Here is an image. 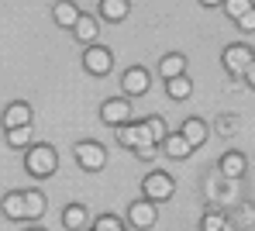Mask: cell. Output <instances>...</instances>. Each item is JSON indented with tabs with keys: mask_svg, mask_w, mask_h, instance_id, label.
Segmentation results:
<instances>
[{
	"mask_svg": "<svg viewBox=\"0 0 255 231\" xmlns=\"http://www.w3.org/2000/svg\"><path fill=\"white\" fill-rule=\"evenodd\" d=\"M93 231H125V228H121V221H118L114 214H104V218L97 221V228H93Z\"/></svg>",
	"mask_w": 255,
	"mask_h": 231,
	"instance_id": "484cf974",
	"label": "cell"
},
{
	"mask_svg": "<svg viewBox=\"0 0 255 231\" xmlns=\"http://www.w3.org/2000/svg\"><path fill=\"white\" fill-rule=\"evenodd\" d=\"M159 73H162V80H176V76H183V73H186V55H179V52H169V55H162V62H159Z\"/></svg>",
	"mask_w": 255,
	"mask_h": 231,
	"instance_id": "4fadbf2b",
	"label": "cell"
},
{
	"mask_svg": "<svg viewBox=\"0 0 255 231\" xmlns=\"http://www.w3.org/2000/svg\"><path fill=\"white\" fill-rule=\"evenodd\" d=\"M204 7H217V3H224V0H200Z\"/></svg>",
	"mask_w": 255,
	"mask_h": 231,
	"instance_id": "1f68e13d",
	"label": "cell"
},
{
	"mask_svg": "<svg viewBox=\"0 0 255 231\" xmlns=\"http://www.w3.org/2000/svg\"><path fill=\"white\" fill-rule=\"evenodd\" d=\"M104 145H97V141H80L76 145V162L83 166L86 173H97V169H104Z\"/></svg>",
	"mask_w": 255,
	"mask_h": 231,
	"instance_id": "52a82bcc",
	"label": "cell"
},
{
	"mask_svg": "<svg viewBox=\"0 0 255 231\" xmlns=\"http://www.w3.org/2000/svg\"><path fill=\"white\" fill-rule=\"evenodd\" d=\"M145 124H148V131H152V138L159 141V145H162V141L169 138V131H166V124H162V121H159V117H148V121H145Z\"/></svg>",
	"mask_w": 255,
	"mask_h": 231,
	"instance_id": "d4e9b609",
	"label": "cell"
},
{
	"mask_svg": "<svg viewBox=\"0 0 255 231\" xmlns=\"http://www.w3.org/2000/svg\"><path fill=\"white\" fill-rule=\"evenodd\" d=\"M28 231H42V228H28Z\"/></svg>",
	"mask_w": 255,
	"mask_h": 231,
	"instance_id": "d6a6232c",
	"label": "cell"
},
{
	"mask_svg": "<svg viewBox=\"0 0 255 231\" xmlns=\"http://www.w3.org/2000/svg\"><path fill=\"white\" fill-rule=\"evenodd\" d=\"M166 90H169L172 100H186V97L193 93V83H190L186 76H176V80H166Z\"/></svg>",
	"mask_w": 255,
	"mask_h": 231,
	"instance_id": "44dd1931",
	"label": "cell"
},
{
	"mask_svg": "<svg viewBox=\"0 0 255 231\" xmlns=\"http://www.w3.org/2000/svg\"><path fill=\"white\" fill-rule=\"evenodd\" d=\"M83 66H86V73L104 76V73H111V66H114V52L104 48V45H90L83 52Z\"/></svg>",
	"mask_w": 255,
	"mask_h": 231,
	"instance_id": "3957f363",
	"label": "cell"
},
{
	"mask_svg": "<svg viewBox=\"0 0 255 231\" xmlns=\"http://www.w3.org/2000/svg\"><path fill=\"white\" fill-rule=\"evenodd\" d=\"M128 10H131L128 0H100V17L111 21V24H114V21H125Z\"/></svg>",
	"mask_w": 255,
	"mask_h": 231,
	"instance_id": "5bb4252c",
	"label": "cell"
},
{
	"mask_svg": "<svg viewBox=\"0 0 255 231\" xmlns=\"http://www.w3.org/2000/svg\"><path fill=\"white\" fill-rule=\"evenodd\" d=\"M183 135L190 138L193 148H200V145L207 141V124H204L200 117H186V121H183Z\"/></svg>",
	"mask_w": 255,
	"mask_h": 231,
	"instance_id": "2e32d148",
	"label": "cell"
},
{
	"mask_svg": "<svg viewBox=\"0 0 255 231\" xmlns=\"http://www.w3.org/2000/svg\"><path fill=\"white\" fill-rule=\"evenodd\" d=\"M62 225L69 231H83V225H86V207L83 204H69L66 211H62Z\"/></svg>",
	"mask_w": 255,
	"mask_h": 231,
	"instance_id": "ac0fdd59",
	"label": "cell"
},
{
	"mask_svg": "<svg viewBox=\"0 0 255 231\" xmlns=\"http://www.w3.org/2000/svg\"><path fill=\"white\" fill-rule=\"evenodd\" d=\"M3 214H7V218H14V221H24V218H28L24 193H7V197H3Z\"/></svg>",
	"mask_w": 255,
	"mask_h": 231,
	"instance_id": "e0dca14e",
	"label": "cell"
},
{
	"mask_svg": "<svg viewBox=\"0 0 255 231\" xmlns=\"http://www.w3.org/2000/svg\"><path fill=\"white\" fill-rule=\"evenodd\" d=\"M21 124H31V107H28L24 100H14V104L3 111V131L21 128Z\"/></svg>",
	"mask_w": 255,
	"mask_h": 231,
	"instance_id": "9c48e42d",
	"label": "cell"
},
{
	"mask_svg": "<svg viewBox=\"0 0 255 231\" xmlns=\"http://www.w3.org/2000/svg\"><path fill=\"white\" fill-rule=\"evenodd\" d=\"M162 148H166V155L169 159H186L190 152H193V145H190V138L179 131V135H169V138L162 141Z\"/></svg>",
	"mask_w": 255,
	"mask_h": 231,
	"instance_id": "9a60e30c",
	"label": "cell"
},
{
	"mask_svg": "<svg viewBox=\"0 0 255 231\" xmlns=\"http://www.w3.org/2000/svg\"><path fill=\"white\" fill-rule=\"evenodd\" d=\"M252 59H255V52L249 45H242V42L224 48V69H228L231 76H245V69H249Z\"/></svg>",
	"mask_w": 255,
	"mask_h": 231,
	"instance_id": "7a4b0ae2",
	"label": "cell"
},
{
	"mask_svg": "<svg viewBox=\"0 0 255 231\" xmlns=\"http://www.w3.org/2000/svg\"><path fill=\"white\" fill-rule=\"evenodd\" d=\"M217 166H221V176L238 180V176L245 173V166H249V162H245V155H242V152H228V155H221V162H217Z\"/></svg>",
	"mask_w": 255,
	"mask_h": 231,
	"instance_id": "7c38bea8",
	"label": "cell"
},
{
	"mask_svg": "<svg viewBox=\"0 0 255 231\" xmlns=\"http://www.w3.org/2000/svg\"><path fill=\"white\" fill-rule=\"evenodd\" d=\"M200 231H224V214L207 211V214H204V225H200Z\"/></svg>",
	"mask_w": 255,
	"mask_h": 231,
	"instance_id": "cb8c5ba5",
	"label": "cell"
},
{
	"mask_svg": "<svg viewBox=\"0 0 255 231\" xmlns=\"http://www.w3.org/2000/svg\"><path fill=\"white\" fill-rule=\"evenodd\" d=\"M155 148H159V145H141V148H134V155L148 162V159H155Z\"/></svg>",
	"mask_w": 255,
	"mask_h": 231,
	"instance_id": "83f0119b",
	"label": "cell"
},
{
	"mask_svg": "<svg viewBox=\"0 0 255 231\" xmlns=\"http://www.w3.org/2000/svg\"><path fill=\"white\" fill-rule=\"evenodd\" d=\"M55 166H59V152L52 148V145H31L28 148V159H24V169L31 173V176H52L55 173Z\"/></svg>",
	"mask_w": 255,
	"mask_h": 231,
	"instance_id": "6da1fadb",
	"label": "cell"
},
{
	"mask_svg": "<svg viewBox=\"0 0 255 231\" xmlns=\"http://www.w3.org/2000/svg\"><path fill=\"white\" fill-rule=\"evenodd\" d=\"M238 31H245V35H252V31H255V7L249 10V14L238 17Z\"/></svg>",
	"mask_w": 255,
	"mask_h": 231,
	"instance_id": "4316f807",
	"label": "cell"
},
{
	"mask_svg": "<svg viewBox=\"0 0 255 231\" xmlns=\"http://www.w3.org/2000/svg\"><path fill=\"white\" fill-rule=\"evenodd\" d=\"M245 80H249V87L255 90V59L249 62V69H245Z\"/></svg>",
	"mask_w": 255,
	"mask_h": 231,
	"instance_id": "f1b7e54d",
	"label": "cell"
},
{
	"mask_svg": "<svg viewBox=\"0 0 255 231\" xmlns=\"http://www.w3.org/2000/svg\"><path fill=\"white\" fill-rule=\"evenodd\" d=\"M217 131H224V135L235 131V121H217Z\"/></svg>",
	"mask_w": 255,
	"mask_h": 231,
	"instance_id": "4dcf8cb0",
	"label": "cell"
},
{
	"mask_svg": "<svg viewBox=\"0 0 255 231\" xmlns=\"http://www.w3.org/2000/svg\"><path fill=\"white\" fill-rule=\"evenodd\" d=\"M118 141L125 145V148H141V145H159V141L152 138V131H148V124H121V131H118Z\"/></svg>",
	"mask_w": 255,
	"mask_h": 231,
	"instance_id": "277c9868",
	"label": "cell"
},
{
	"mask_svg": "<svg viewBox=\"0 0 255 231\" xmlns=\"http://www.w3.org/2000/svg\"><path fill=\"white\" fill-rule=\"evenodd\" d=\"M172 190H176V183H172L166 173H148L145 183H141V193H145L148 200H155V204H159V200H169Z\"/></svg>",
	"mask_w": 255,
	"mask_h": 231,
	"instance_id": "5b68a950",
	"label": "cell"
},
{
	"mask_svg": "<svg viewBox=\"0 0 255 231\" xmlns=\"http://www.w3.org/2000/svg\"><path fill=\"white\" fill-rule=\"evenodd\" d=\"M24 207H28V221H38L45 214V193L42 190H28L24 193Z\"/></svg>",
	"mask_w": 255,
	"mask_h": 231,
	"instance_id": "d6986e66",
	"label": "cell"
},
{
	"mask_svg": "<svg viewBox=\"0 0 255 231\" xmlns=\"http://www.w3.org/2000/svg\"><path fill=\"white\" fill-rule=\"evenodd\" d=\"M73 35H76L80 42H86V45H93V42H97V21H93V17H86V14H80V21H76Z\"/></svg>",
	"mask_w": 255,
	"mask_h": 231,
	"instance_id": "ffe728a7",
	"label": "cell"
},
{
	"mask_svg": "<svg viewBox=\"0 0 255 231\" xmlns=\"http://www.w3.org/2000/svg\"><path fill=\"white\" fill-rule=\"evenodd\" d=\"M128 221H131L138 231H148L152 225H155V200H148V197L134 200V204L128 207Z\"/></svg>",
	"mask_w": 255,
	"mask_h": 231,
	"instance_id": "8992f818",
	"label": "cell"
},
{
	"mask_svg": "<svg viewBox=\"0 0 255 231\" xmlns=\"http://www.w3.org/2000/svg\"><path fill=\"white\" fill-rule=\"evenodd\" d=\"M100 117H104V124H111V128H121L131 121V107H128L125 100H107L104 107H100Z\"/></svg>",
	"mask_w": 255,
	"mask_h": 231,
	"instance_id": "ba28073f",
	"label": "cell"
},
{
	"mask_svg": "<svg viewBox=\"0 0 255 231\" xmlns=\"http://www.w3.org/2000/svg\"><path fill=\"white\" fill-rule=\"evenodd\" d=\"M255 3L252 0H224V10H228V14H231V17H235V21H238V17H242V14H249V10H252Z\"/></svg>",
	"mask_w": 255,
	"mask_h": 231,
	"instance_id": "603a6c76",
	"label": "cell"
},
{
	"mask_svg": "<svg viewBox=\"0 0 255 231\" xmlns=\"http://www.w3.org/2000/svg\"><path fill=\"white\" fill-rule=\"evenodd\" d=\"M121 87H125V93H131V97H141V93L148 90V69L131 66L125 73V80H121Z\"/></svg>",
	"mask_w": 255,
	"mask_h": 231,
	"instance_id": "30bf717a",
	"label": "cell"
},
{
	"mask_svg": "<svg viewBox=\"0 0 255 231\" xmlns=\"http://www.w3.org/2000/svg\"><path fill=\"white\" fill-rule=\"evenodd\" d=\"M242 218H245V225H255V207H242Z\"/></svg>",
	"mask_w": 255,
	"mask_h": 231,
	"instance_id": "f546056e",
	"label": "cell"
},
{
	"mask_svg": "<svg viewBox=\"0 0 255 231\" xmlns=\"http://www.w3.org/2000/svg\"><path fill=\"white\" fill-rule=\"evenodd\" d=\"M52 17H55L59 28H76V21H80V7H76L73 0H59V3L52 7Z\"/></svg>",
	"mask_w": 255,
	"mask_h": 231,
	"instance_id": "8fae6325",
	"label": "cell"
},
{
	"mask_svg": "<svg viewBox=\"0 0 255 231\" xmlns=\"http://www.w3.org/2000/svg\"><path fill=\"white\" fill-rule=\"evenodd\" d=\"M7 145H10V148H28V145H31V124L10 128V131H7Z\"/></svg>",
	"mask_w": 255,
	"mask_h": 231,
	"instance_id": "7402d4cb",
	"label": "cell"
}]
</instances>
